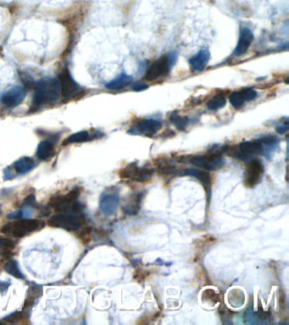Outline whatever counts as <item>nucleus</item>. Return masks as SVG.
<instances>
[{
  "mask_svg": "<svg viewBox=\"0 0 289 325\" xmlns=\"http://www.w3.org/2000/svg\"><path fill=\"white\" fill-rule=\"evenodd\" d=\"M34 103L36 106L56 102L60 97L59 81L54 78H44L37 82L34 87Z\"/></svg>",
  "mask_w": 289,
  "mask_h": 325,
  "instance_id": "1",
  "label": "nucleus"
},
{
  "mask_svg": "<svg viewBox=\"0 0 289 325\" xmlns=\"http://www.w3.org/2000/svg\"><path fill=\"white\" fill-rule=\"evenodd\" d=\"M81 194V188L74 187L73 189L63 196H54L49 200V204L59 213H71L79 215L82 212V206L78 201Z\"/></svg>",
  "mask_w": 289,
  "mask_h": 325,
  "instance_id": "2",
  "label": "nucleus"
},
{
  "mask_svg": "<svg viewBox=\"0 0 289 325\" xmlns=\"http://www.w3.org/2000/svg\"><path fill=\"white\" fill-rule=\"evenodd\" d=\"M44 226V222L39 220L21 219L19 221L6 224L0 229V231L7 236L21 238L39 231Z\"/></svg>",
  "mask_w": 289,
  "mask_h": 325,
  "instance_id": "3",
  "label": "nucleus"
},
{
  "mask_svg": "<svg viewBox=\"0 0 289 325\" xmlns=\"http://www.w3.org/2000/svg\"><path fill=\"white\" fill-rule=\"evenodd\" d=\"M177 58L178 54L177 52L173 51L156 59L147 70L146 74L144 76V80L153 82L162 77H167L172 67L177 63Z\"/></svg>",
  "mask_w": 289,
  "mask_h": 325,
  "instance_id": "4",
  "label": "nucleus"
},
{
  "mask_svg": "<svg viewBox=\"0 0 289 325\" xmlns=\"http://www.w3.org/2000/svg\"><path fill=\"white\" fill-rule=\"evenodd\" d=\"M59 87H60V96L66 101L74 99L82 94L83 88L75 81L71 75L70 70L65 68L62 69L59 76Z\"/></svg>",
  "mask_w": 289,
  "mask_h": 325,
  "instance_id": "5",
  "label": "nucleus"
},
{
  "mask_svg": "<svg viewBox=\"0 0 289 325\" xmlns=\"http://www.w3.org/2000/svg\"><path fill=\"white\" fill-rule=\"evenodd\" d=\"M82 217L71 213H59L54 215L48 221V225L53 228H59L65 231L76 232L82 228Z\"/></svg>",
  "mask_w": 289,
  "mask_h": 325,
  "instance_id": "6",
  "label": "nucleus"
},
{
  "mask_svg": "<svg viewBox=\"0 0 289 325\" xmlns=\"http://www.w3.org/2000/svg\"><path fill=\"white\" fill-rule=\"evenodd\" d=\"M154 169L148 166L139 167L137 163H131L127 164L120 172V176L125 179H131L133 182H149L154 174Z\"/></svg>",
  "mask_w": 289,
  "mask_h": 325,
  "instance_id": "7",
  "label": "nucleus"
},
{
  "mask_svg": "<svg viewBox=\"0 0 289 325\" xmlns=\"http://www.w3.org/2000/svg\"><path fill=\"white\" fill-rule=\"evenodd\" d=\"M263 145L259 140L243 141L232 154V156L242 161H249L255 154H263Z\"/></svg>",
  "mask_w": 289,
  "mask_h": 325,
  "instance_id": "8",
  "label": "nucleus"
},
{
  "mask_svg": "<svg viewBox=\"0 0 289 325\" xmlns=\"http://www.w3.org/2000/svg\"><path fill=\"white\" fill-rule=\"evenodd\" d=\"M190 163L195 166L207 170H216L225 165V160L220 154H210L197 155L190 159Z\"/></svg>",
  "mask_w": 289,
  "mask_h": 325,
  "instance_id": "9",
  "label": "nucleus"
},
{
  "mask_svg": "<svg viewBox=\"0 0 289 325\" xmlns=\"http://www.w3.org/2000/svg\"><path fill=\"white\" fill-rule=\"evenodd\" d=\"M35 167V161L30 157H22L16 160L11 166L5 169L4 178L6 180H10L15 178V175H23L31 171Z\"/></svg>",
  "mask_w": 289,
  "mask_h": 325,
  "instance_id": "10",
  "label": "nucleus"
},
{
  "mask_svg": "<svg viewBox=\"0 0 289 325\" xmlns=\"http://www.w3.org/2000/svg\"><path fill=\"white\" fill-rule=\"evenodd\" d=\"M264 174V165L259 159H251L248 161L244 174V185L252 188L261 182Z\"/></svg>",
  "mask_w": 289,
  "mask_h": 325,
  "instance_id": "11",
  "label": "nucleus"
},
{
  "mask_svg": "<svg viewBox=\"0 0 289 325\" xmlns=\"http://www.w3.org/2000/svg\"><path fill=\"white\" fill-rule=\"evenodd\" d=\"M162 123L154 119H146L140 121L128 131L132 135H140L143 136H152L162 128Z\"/></svg>",
  "mask_w": 289,
  "mask_h": 325,
  "instance_id": "12",
  "label": "nucleus"
},
{
  "mask_svg": "<svg viewBox=\"0 0 289 325\" xmlns=\"http://www.w3.org/2000/svg\"><path fill=\"white\" fill-rule=\"evenodd\" d=\"M119 203H120V197L117 192H105L100 197V211L106 216H111L115 214Z\"/></svg>",
  "mask_w": 289,
  "mask_h": 325,
  "instance_id": "13",
  "label": "nucleus"
},
{
  "mask_svg": "<svg viewBox=\"0 0 289 325\" xmlns=\"http://www.w3.org/2000/svg\"><path fill=\"white\" fill-rule=\"evenodd\" d=\"M26 96V91L23 87H15L2 95L1 102L7 107H17L23 102Z\"/></svg>",
  "mask_w": 289,
  "mask_h": 325,
  "instance_id": "14",
  "label": "nucleus"
},
{
  "mask_svg": "<svg viewBox=\"0 0 289 325\" xmlns=\"http://www.w3.org/2000/svg\"><path fill=\"white\" fill-rule=\"evenodd\" d=\"M253 39H254V37H253V32L250 29L247 28V27L241 28L238 44L233 51V55L239 57L246 54L248 49L250 48Z\"/></svg>",
  "mask_w": 289,
  "mask_h": 325,
  "instance_id": "15",
  "label": "nucleus"
},
{
  "mask_svg": "<svg viewBox=\"0 0 289 325\" xmlns=\"http://www.w3.org/2000/svg\"><path fill=\"white\" fill-rule=\"evenodd\" d=\"M210 53L208 49H202L188 60L190 66L195 71H203L210 60Z\"/></svg>",
  "mask_w": 289,
  "mask_h": 325,
  "instance_id": "16",
  "label": "nucleus"
},
{
  "mask_svg": "<svg viewBox=\"0 0 289 325\" xmlns=\"http://www.w3.org/2000/svg\"><path fill=\"white\" fill-rule=\"evenodd\" d=\"M145 192H138L136 194H133L128 198L127 201L125 202L123 211L125 212V214L129 216H133L138 213L140 211L141 203L144 197Z\"/></svg>",
  "mask_w": 289,
  "mask_h": 325,
  "instance_id": "17",
  "label": "nucleus"
},
{
  "mask_svg": "<svg viewBox=\"0 0 289 325\" xmlns=\"http://www.w3.org/2000/svg\"><path fill=\"white\" fill-rule=\"evenodd\" d=\"M54 154V145L50 140L40 141L37 149V157L42 161L51 159Z\"/></svg>",
  "mask_w": 289,
  "mask_h": 325,
  "instance_id": "18",
  "label": "nucleus"
},
{
  "mask_svg": "<svg viewBox=\"0 0 289 325\" xmlns=\"http://www.w3.org/2000/svg\"><path fill=\"white\" fill-rule=\"evenodd\" d=\"M182 174L194 177L195 179H199L206 189L210 190L211 178H210V174L208 172L202 170V169H185Z\"/></svg>",
  "mask_w": 289,
  "mask_h": 325,
  "instance_id": "19",
  "label": "nucleus"
},
{
  "mask_svg": "<svg viewBox=\"0 0 289 325\" xmlns=\"http://www.w3.org/2000/svg\"><path fill=\"white\" fill-rule=\"evenodd\" d=\"M133 77L129 75L122 73L105 85V87L109 90H121L128 87L133 82Z\"/></svg>",
  "mask_w": 289,
  "mask_h": 325,
  "instance_id": "20",
  "label": "nucleus"
},
{
  "mask_svg": "<svg viewBox=\"0 0 289 325\" xmlns=\"http://www.w3.org/2000/svg\"><path fill=\"white\" fill-rule=\"evenodd\" d=\"M42 295H43V287L37 284L30 285L26 293L24 308H29L31 306H34L36 303L37 300H39Z\"/></svg>",
  "mask_w": 289,
  "mask_h": 325,
  "instance_id": "21",
  "label": "nucleus"
},
{
  "mask_svg": "<svg viewBox=\"0 0 289 325\" xmlns=\"http://www.w3.org/2000/svg\"><path fill=\"white\" fill-rule=\"evenodd\" d=\"M97 137V134L91 135L87 131H78L77 133L72 134L71 136H68L64 141L63 145H68L72 143H82L86 141H91L92 139Z\"/></svg>",
  "mask_w": 289,
  "mask_h": 325,
  "instance_id": "22",
  "label": "nucleus"
},
{
  "mask_svg": "<svg viewBox=\"0 0 289 325\" xmlns=\"http://www.w3.org/2000/svg\"><path fill=\"white\" fill-rule=\"evenodd\" d=\"M4 269L6 270V273L11 274V276L15 277L16 279H24L25 276L21 273V269H19L18 263L16 260L11 259L4 266Z\"/></svg>",
  "mask_w": 289,
  "mask_h": 325,
  "instance_id": "23",
  "label": "nucleus"
},
{
  "mask_svg": "<svg viewBox=\"0 0 289 325\" xmlns=\"http://www.w3.org/2000/svg\"><path fill=\"white\" fill-rule=\"evenodd\" d=\"M227 104L226 97L221 94L215 95L207 102V107L209 111H216L223 109Z\"/></svg>",
  "mask_w": 289,
  "mask_h": 325,
  "instance_id": "24",
  "label": "nucleus"
},
{
  "mask_svg": "<svg viewBox=\"0 0 289 325\" xmlns=\"http://www.w3.org/2000/svg\"><path fill=\"white\" fill-rule=\"evenodd\" d=\"M16 247V242L12 239L0 236V255L6 256L11 254Z\"/></svg>",
  "mask_w": 289,
  "mask_h": 325,
  "instance_id": "25",
  "label": "nucleus"
},
{
  "mask_svg": "<svg viewBox=\"0 0 289 325\" xmlns=\"http://www.w3.org/2000/svg\"><path fill=\"white\" fill-rule=\"evenodd\" d=\"M157 168L159 174L163 175L174 174L177 170L176 165L169 160H160Z\"/></svg>",
  "mask_w": 289,
  "mask_h": 325,
  "instance_id": "26",
  "label": "nucleus"
},
{
  "mask_svg": "<svg viewBox=\"0 0 289 325\" xmlns=\"http://www.w3.org/2000/svg\"><path fill=\"white\" fill-rule=\"evenodd\" d=\"M170 121L180 131L185 130L189 124V119L187 118V116H181L177 114H173L171 116Z\"/></svg>",
  "mask_w": 289,
  "mask_h": 325,
  "instance_id": "27",
  "label": "nucleus"
},
{
  "mask_svg": "<svg viewBox=\"0 0 289 325\" xmlns=\"http://www.w3.org/2000/svg\"><path fill=\"white\" fill-rule=\"evenodd\" d=\"M27 318V314L23 311H17V312H14L11 314L8 315L7 317L4 318V321L9 323H20V322H23Z\"/></svg>",
  "mask_w": 289,
  "mask_h": 325,
  "instance_id": "28",
  "label": "nucleus"
},
{
  "mask_svg": "<svg viewBox=\"0 0 289 325\" xmlns=\"http://www.w3.org/2000/svg\"><path fill=\"white\" fill-rule=\"evenodd\" d=\"M229 102H230L231 104L233 106L234 109H240L244 102H246L245 98L243 97V93L241 92V91H238V92H234L230 95L229 97Z\"/></svg>",
  "mask_w": 289,
  "mask_h": 325,
  "instance_id": "29",
  "label": "nucleus"
},
{
  "mask_svg": "<svg viewBox=\"0 0 289 325\" xmlns=\"http://www.w3.org/2000/svg\"><path fill=\"white\" fill-rule=\"evenodd\" d=\"M241 92L243 93V97L245 98V101H248V102H250V101L255 99L256 97H257V95H258L255 90L250 88V87L243 88V89L241 90Z\"/></svg>",
  "mask_w": 289,
  "mask_h": 325,
  "instance_id": "30",
  "label": "nucleus"
},
{
  "mask_svg": "<svg viewBox=\"0 0 289 325\" xmlns=\"http://www.w3.org/2000/svg\"><path fill=\"white\" fill-rule=\"evenodd\" d=\"M203 299H207L209 302H213L216 303L218 301V297L216 293L213 290H206L203 293Z\"/></svg>",
  "mask_w": 289,
  "mask_h": 325,
  "instance_id": "31",
  "label": "nucleus"
},
{
  "mask_svg": "<svg viewBox=\"0 0 289 325\" xmlns=\"http://www.w3.org/2000/svg\"><path fill=\"white\" fill-rule=\"evenodd\" d=\"M92 229L90 227H86L82 230V232L79 235V238L83 243H87L90 241V236H91Z\"/></svg>",
  "mask_w": 289,
  "mask_h": 325,
  "instance_id": "32",
  "label": "nucleus"
},
{
  "mask_svg": "<svg viewBox=\"0 0 289 325\" xmlns=\"http://www.w3.org/2000/svg\"><path fill=\"white\" fill-rule=\"evenodd\" d=\"M36 206V197L34 194L29 195L22 202L23 207H34Z\"/></svg>",
  "mask_w": 289,
  "mask_h": 325,
  "instance_id": "33",
  "label": "nucleus"
},
{
  "mask_svg": "<svg viewBox=\"0 0 289 325\" xmlns=\"http://www.w3.org/2000/svg\"><path fill=\"white\" fill-rule=\"evenodd\" d=\"M7 218L11 220H21L25 218V213L23 209L17 210L16 212H11L10 214L7 215Z\"/></svg>",
  "mask_w": 289,
  "mask_h": 325,
  "instance_id": "34",
  "label": "nucleus"
},
{
  "mask_svg": "<svg viewBox=\"0 0 289 325\" xmlns=\"http://www.w3.org/2000/svg\"><path fill=\"white\" fill-rule=\"evenodd\" d=\"M276 131L280 135H284V134L286 133L288 131V123H287V121L277 126L276 128Z\"/></svg>",
  "mask_w": 289,
  "mask_h": 325,
  "instance_id": "35",
  "label": "nucleus"
},
{
  "mask_svg": "<svg viewBox=\"0 0 289 325\" xmlns=\"http://www.w3.org/2000/svg\"><path fill=\"white\" fill-rule=\"evenodd\" d=\"M148 88H149L148 85L141 83V84L135 85V86L133 87V91H135V92H143V91L148 89Z\"/></svg>",
  "mask_w": 289,
  "mask_h": 325,
  "instance_id": "36",
  "label": "nucleus"
},
{
  "mask_svg": "<svg viewBox=\"0 0 289 325\" xmlns=\"http://www.w3.org/2000/svg\"><path fill=\"white\" fill-rule=\"evenodd\" d=\"M258 316L261 319H267V318L270 317L271 314H270V312L262 311V312H259Z\"/></svg>",
  "mask_w": 289,
  "mask_h": 325,
  "instance_id": "37",
  "label": "nucleus"
}]
</instances>
